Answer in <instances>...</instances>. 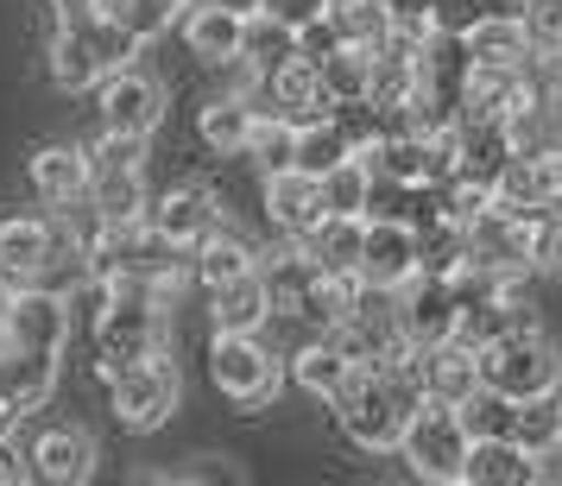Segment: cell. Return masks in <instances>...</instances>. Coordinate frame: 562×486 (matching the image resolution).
Masks as SVG:
<instances>
[{
	"label": "cell",
	"instance_id": "obj_1",
	"mask_svg": "<svg viewBox=\"0 0 562 486\" xmlns=\"http://www.w3.org/2000/svg\"><path fill=\"white\" fill-rule=\"evenodd\" d=\"M474 354H481V385H486V392L537 398V392H557V385H562V354H557V341L537 329V323L486 335Z\"/></svg>",
	"mask_w": 562,
	"mask_h": 486
},
{
	"label": "cell",
	"instance_id": "obj_2",
	"mask_svg": "<svg viewBox=\"0 0 562 486\" xmlns=\"http://www.w3.org/2000/svg\"><path fill=\"white\" fill-rule=\"evenodd\" d=\"M108 405L121 417V430H165L183 405V373L171 348H153V354L127 360V366H114L108 373Z\"/></svg>",
	"mask_w": 562,
	"mask_h": 486
},
{
	"label": "cell",
	"instance_id": "obj_3",
	"mask_svg": "<svg viewBox=\"0 0 562 486\" xmlns=\"http://www.w3.org/2000/svg\"><path fill=\"white\" fill-rule=\"evenodd\" d=\"M165 316L171 309L158 304L146 284H114L108 309L95 316V329H89V341H95V380H108L114 366L153 354V348H165Z\"/></svg>",
	"mask_w": 562,
	"mask_h": 486
},
{
	"label": "cell",
	"instance_id": "obj_4",
	"mask_svg": "<svg viewBox=\"0 0 562 486\" xmlns=\"http://www.w3.org/2000/svg\"><path fill=\"white\" fill-rule=\"evenodd\" d=\"M209 380L240 410H266L284 392V354L266 348V335H228L215 329L209 341Z\"/></svg>",
	"mask_w": 562,
	"mask_h": 486
},
{
	"label": "cell",
	"instance_id": "obj_5",
	"mask_svg": "<svg viewBox=\"0 0 562 486\" xmlns=\"http://www.w3.org/2000/svg\"><path fill=\"white\" fill-rule=\"evenodd\" d=\"M468 442L474 436L461 430V410L442 405V398H424L411 410L405 436H398V455L417 481H436V486H461V467H468Z\"/></svg>",
	"mask_w": 562,
	"mask_h": 486
},
{
	"label": "cell",
	"instance_id": "obj_6",
	"mask_svg": "<svg viewBox=\"0 0 562 486\" xmlns=\"http://www.w3.org/2000/svg\"><path fill=\"white\" fill-rule=\"evenodd\" d=\"M360 284L367 291H405L424 272V247H417V222L405 215H367L360 228Z\"/></svg>",
	"mask_w": 562,
	"mask_h": 486
},
{
	"label": "cell",
	"instance_id": "obj_7",
	"mask_svg": "<svg viewBox=\"0 0 562 486\" xmlns=\"http://www.w3.org/2000/svg\"><path fill=\"white\" fill-rule=\"evenodd\" d=\"M95 442L77 423H32V436L20 442V474L45 486H82L95 474Z\"/></svg>",
	"mask_w": 562,
	"mask_h": 486
},
{
	"label": "cell",
	"instance_id": "obj_8",
	"mask_svg": "<svg viewBox=\"0 0 562 486\" xmlns=\"http://www.w3.org/2000/svg\"><path fill=\"white\" fill-rule=\"evenodd\" d=\"M7 348H26V354H64L70 341V297L52 284H13V309H7Z\"/></svg>",
	"mask_w": 562,
	"mask_h": 486
},
{
	"label": "cell",
	"instance_id": "obj_9",
	"mask_svg": "<svg viewBox=\"0 0 562 486\" xmlns=\"http://www.w3.org/2000/svg\"><path fill=\"white\" fill-rule=\"evenodd\" d=\"M102 89V127L108 133H133V139H153L165 127V108H171V89L146 70H114V77L95 82Z\"/></svg>",
	"mask_w": 562,
	"mask_h": 486
},
{
	"label": "cell",
	"instance_id": "obj_10",
	"mask_svg": "<svg viewBox=\"0 0 562 486\" xmlns=\"http://www.w3.org/2000/svg\"><path fill=\"white\" fill-rule=\"evenodd\" d=\"M222 222H228V208H222V196H215L209 183H178V190H165V196L146 208V228H153L158 240H171L178 253H190L196 240H209Z\"/></svg>",
	"mask_w": 562,
	"mask_h": 486
},
{
	"label": "cell",
	"instance_id": "obj_11",
	"mask_svg": "<svg viewBox=\"0 0 562 486\" xmlns=\"http://www.w3.org/2000/svg\"><path fill=\"white\" fill-rule=\"evenodd\" d=\"M259 203H266V222H272L284 240H297V234H310L323 222V190H316V178L291 171V165L259 178Z\"/></svg>",
	"mask_w": 562,
	"mask_h": 486
},
{
	"label": "cell",
	"instance_id": "obj_12",
	"mask_svg": "<svg viewBox=\"0 0 562 486\" xmlns=\"http://www.w3.org/2000/svg\"><path fill=\"white\" fill-rule=\"evenodd\" d=\"M348 373H355V360H348V348H341L335 335H304V341L284 354V380L297 385V392H310V398H323V405L348 385Z\"/></svg>",
	"mask_w": 562,
	"mask_h": 486
},
{
	"label": "cell",
	"instance_id": "obj_13",
	"mask_svg": "<svg viewBox=\"0 0 562 486\" xmlns=\"http://www.w3.org/2000/svg\"><path fill=\"white\" fill-rule=\"evenodd\" d=\"M178 20H183V45H190V57H196V64L222 70V64H234V57H240V32H247V20H240V13L215 7V0H190Z\"/></svg>",
	"mask_w": 562,
	"mask_h": 486
},
{
	"label": "cell",
	"instance_id": "obj_14",
	"mask_svg": "<svg viewBox=\"0 0 562 486\" xmlns=\"http://www.w3.org/2000/svg\"><path fill=\"white\" fill-rule=\"evenodd\" d=\"M417 380H424V398H442V405H461L474 385H481V354L468 341H430L417 348Z\"/></svg>",
	"mask_w": 562,
	"mask_h": 486
},
{
	"label": "cell",
	"instance_id": "obj_15",
	"mask_svg": "<svg viewBox=\"0 0 562 486\" xmlns=\"http://www.w3.org/2000/svg\"><path fill=\"white\" fill-rule=\"evenodd\" d=\"M266 102L279 108L284 121H316V114H335L329 89H323V77H316V57H284L279 70H266Z\"/></svg>",
	"mask_w": 562,
	"mask_h": 486
},
{
	"label": "cell",
	"instance_id": "obj_16",
	"mask_svg": "<svg viewBox=\"0 0 562 486\" xmlns=\"http://www.w3.org/2000/svg\"><path fill=\"white\" fill-rule=\"evenodd\" d=\"M266 323H272V291H266V279H259V265L209 291V329L266 335Z\"/></svg>",
	"mask_w": 562,
	"mask_h": 486
},
{
	"label": "cell",
	"instance_id": "obj_17",
	"mask_svg": "<svg viewBox=\"0 0 562 486\" xmlns=\"http://www.w3.org/2000/svg\"><path fill=\"white\" fill-rule=\"evenodd\" d=\"M26 190H32L45 208L82 203V190H89V158H82L77 146H32V158H26Z\"/></svg>",
	"mask_w": 562,
	"mask_h": 486
},
{
	"label": "cell",
	"instance_id": "obj_18",
	"mask_svg": "<svg viewBox=\"0 0 562 486\" xmlns=\"http://www.w3.org/2000/svg\"><path fill=\"white\" fill-rule=\"evenodd\" d=\"M461 52H468V64H486V70H525L531 64V38H525L518 13H481L461 32Z\"/></svg>",
	"mask_w": 562,
	"mask_h": 486
},
{
	"label": "cell",
	"instance_id": "obj_19",
	"mask_svg": "<svg viewBox=\"0 0 562 486\" xmlns=\"http://www.w3.org/2000/svg\"><path fill=\"white\" fill-rule=\"evenodd\" d=\"M254 95H240V89H222V95H209L196 108V139H203L215 158H240L247 152V139H254Z\"/></svg>",
	"mask_w": 562,
	"mask_h": 486
},
{
	"label": "cell",
	"instance_id": "obj_20",
	"mask_svg": "<svg viewBox=\"0 0 562 486\" xmlns=\"http://www.w3.org/2000/svg\"><path fill=\"white\" fill-rule=\"evenodd\" d=\"M52 259V222L45 215H7L0 222V279L7 284H38Z\"/></svg>",
	"mask_w": 562,
	"mask_h": 486
},
{
	"label": "cell",
	"instance_id": "obj_21",
	"mask_svg": "<svg viewBox=\"0 0 562 486\" xmlns=\"http://www.w3.org/2000/svg\"><path fill=\"white\" fill-rule=\"evenodd\" d=\"M254 265H259V253L228 228V222L209 234V240H196V247L183 253V272H190V284H203V291H215V284L240 279V272H254Z\"/></svg>",
	"mask_w": 562,
	"mask_h": 486
},
{
	"label": "cell",
	"instance_id": "obj_22",
	"mask_svg": "<svg viewBox=\"0 0 562 486\" xmlns=\"http://www.w3.org/2000/svg\"><path fill=\"white\" fill-rule=\"evenodd\" d=\"M461 486H537V474H531V455L512 436H474Z\"/></svg>",
	"mask_w": 562,
	"mask_h": 486
},
{
	"label": "cell",
	"instance_id": "obj_23",
	"mask_svg": "<svg viewBox=\"0 0 562 486\" xmlns=\"http://www.w3.org/2000/svg\"><path fill=\"white\" fill-rule=\"evenodd\" d=\"M82 203L102 215V228H133V222H146L153 190H146V171H108V178H89Z\"/></svg>",
	"mask_w": 562,
	"mask_h": 486
},
{
	"label": "cell",
	"instance_id": "obj_24",
	"mask_svg": "<svg viewBox=\"0 0 562 486\" xmlns=\"http://www.w3.org/2000/svg\"><path fill=\"white\" fill-rule=\"evenodd\" d=\"M360 228H367V215H323L310 234H297V253H304L316 272H355L360 265Z\"/></svg>",
	"mask_w": 562,
	"mask_h": 486
},
{
	"label": "cell",
	"instance_id": "obj_25",
	"mask_svg": "<svg viewBox=\"0 0 562 486\" xmlns=\"http://www.w3.org/2000/svg\"><path fill=\"white\" fill-rule=\"evenodd\" d=\"M45 77H52V89H64V95H89L95 82H102V70H95V57H89V45H82L77 20H57L52 38H45Z\"/></svg>",
	"mask_w": 562,
	"mask_h": 486
},
{
	"label": "cell",
	"instance_id": "obj_26",
	"mask_svg": "<svg viewBox=\"0 0 562 486\" xmlns=\"http://www.w3.org/2000/svg\"><path fill=\"white\" fill-rule=\"evenodd\" d=\"M323 26L335 32V45L380 52L385 38H392V0H329L323 7Z\"/></svg>",
	"mask_w": 562,
	"mask_h": 486
},
{
	"label": "cell",
	"instance_id": "obj_27",
	"mask_svg": "<svg viewBox=\"0 0 562 486\" xmlns=\"http://www.w3.org/2000/svg\"><path fill=\"white\" fill-rule=\"evenodd\" d=\"M355 158V133L341 127L335 114H316V121H297V146H291V171L304 178H323L329 165Z\"/></svg>",
	"mask_w": 562,
	"mask_h": 486
},
{
	"label": "cell",
	"instance_id": "obj_28",
	"mask_svg": "<svg viewBox=\"0 0 562 486\" xmlns=\"http://www.w3.org/2000/svg\"><path fill=\"white\" fill-rule=\"evenodd\" d=\"M77 32H82V45H89V57H95V70L102 77H114V70H127L133 57L146 52V38L121 20V13H89V20H77Z\"/></svg>",
	"mask_w": 562,
	"mask_h": 486
},
{
	"label": "cell",
	"instance_id": "obj_29",
	"mask_svg": "<svg viewBox=\"0 0 562 486\" xmlns=\"http://www.w3.org/2000/svg\"><path fill=\"white\" fill-rule=\"evenodd\" d=\"M512 442H518L525 455L562 449V392H537V398H518V410H512Z\"/></svg>",
	"mask_w": 562,
	"mask_h": 486
},
{
	"label": "cell",
	"instance_id": "obj_30",
	"mask_svg": "<svg viewBox=\"0 0 562 486\" xmlns=\"http://www.w3.org/2000/svg\"><path fill=\"white\" fill-rule=\"evenodd\" d=\"M316 190H323V215H367V203H373V165L360 152L341 158V165H329L316 178Z\"/></svg>",
	"mask_w": 562,
	"mask_h": 486
},
{
	"label": "cell",
	"instance_id": "obj_31",
	"mask_svg": "<svg viewBox=\"0 0 562 486\" xmlns=\"http://www.w3.org/2000/svg\"><path fill=\"white\" fill-rule=\"evenodd\" d=\"M367 64H373V52H360V45H329V52H316V77H323L335 108L367 102Z\"/></svg>",
	"mask_w": 562,
	"mask_h": 486
},
{
	"label": "cell",
	"instance_id": "obj_32",
	"mask_svg": "<svg viewBox=\"0 0 562 486\" xmlns=\"http://www.w3.org/2000/svg\"><path fill=\"white\" fill-rule=\"evenodd\" d=\"M240 57H247L259 77H266V70H279L284 57H297V32L284 26V20H272V13H247V32H240Z\"/></svg>",
	"mask_w": 562,
	"mask_h": 486
},
{
	"label": "cell",
	"instance_id": "obj_33",
	"mask_svg": "<svg viewBox=\"0 0 562 486\" xmlns=\"http://www.w3.org/2000/svg\"><path fill=\"white\" fill-rule=\"evenodd\" d=\"M291 146H297V121H284L279 108H272V114H254L247 152H254L259 178H266V171H284V165H291Z\"/></svg>",
	"mask_w": 562,
	"mask_h": 486
},
{
	"label": "cell",
	"instance_id": "obj_34",
	"mask_svg": "<svg viewBox=\"0 0 562 486\" xmlns=\"http://www.w3.org/2000/svg\"><path fill=\"white\" fill-rule=\"evenodd\" d=\"M82 158H89V178H108V171H146V139L102 127L89 146H82Z\"/></svg>",
	"mask_w": 562,
	"mask_h": 486
},
{
	"label": "cell",
	"instance_id": "obj_35",
	"mask_svg": "<svg viewBox=\"0 0 562 486\" xmlns=\"http://www.w3.org/2000/svg\"><path fill=\"white\" fill-rule=\"evenodd\" d=\"M531 52H562V0H525L518 7Z\"/></svg>",
	"mask_w": 562,
	"mask_h": 486
},
{
	"label": "cell",
	"instance_id": "obj_36",
	"mask_svg": "<svg viewBox=\"0 0 562 486\" xmlns=\"http://www.w3.org/2000/svg\"><path fill=\"white\" fill-rule=\"evenodd\" d=\"M323 7H329V0H259V13H272V20H284L291 32L316 26V20H323Z\"/></svg>",
	"mask_w": 562,
	"mask_h": 486
},
{
	"label": "cell",
	"instance_id": "obj_37",
	"mask_svg": "<svg viewBox=\"0 0 562 486\" xmlns=\"http://www.w3.org/2000/svg\"><path fill=\"white\" fill-rule=\"evenodd\" d=\"M171 481H247V474H240L228 455H196L183 474H171Z\"/></svg>",
	"mask_w": 562,
	"mask_h": 486
},
{
	"label": "cell",
	"instance_id": "obj_38",
	"mask_svg": "<svg viewBox=\"0 0 562 486\" xmlns=\"http://www.w3.org/2000/svg\"><path fill=\"white\" fill-rule=\"evenodd\" d=\"M52 7V20H89V13H102L108 0H45Z\"/></svg>",
	"mask_w": 562,
	"mask_h": 486
},
{
	"label": "cell",
	"instance_id": "obj_39",
	"mask_svg": "<svg viewBox=\"0 0 562 486\" xmlns=\"http://www.w3.org/2000/svg\"><path fill=\"white\" fill-rule=\"evenodd\" d=\"M7 481H26V474H20V449L0 436V486H7Z\"/></svg>",
	"mask_w": 562,
	"mask_h": 486
},
{
	"label": "cell",
	"instance_id": "obj_40",
	"mask_svg": "<svg viewBox=\"0 0 562 486\" xmlns=\"http://www.w3.org/2000/svg\"><path fill=\"white\" fill-rule=\"evenodd\" d=\"M215 7H228V13H240V20H247V13H259V0H215Z\"/></svg>",
	"mask_w": 562,
	"mask_h": 486
},
{
	"label": "cell",
	"instance_id": "obj_41",
	"mask_svg": "<svg viewBox=\"0 0 562 486\" xmlns=\"http://www.w3.org/2000/svg\"><path fill=\"white\" fill-rule=\"evenodd\" d=\"M7 309H13V284L0 279V329H7Z\"/></svg>",
	"mask_w": 562,
	"mask_h": 486
},
{
	"label": "cell",
	"instance_id": "obj_42",
	"mask_svg": "<svg viewBox=\"0 0 562 486\" xmlns=\"http://www.w3.org/2000/svg\"><path fill=\"white\" fill-rule=\"evenodd\" d=\"M158 7H171V13H183V7H190V0H158Z\"/></svg>",
	"mask_w": 562,
	"mask_h": 486
}]
</instances>
